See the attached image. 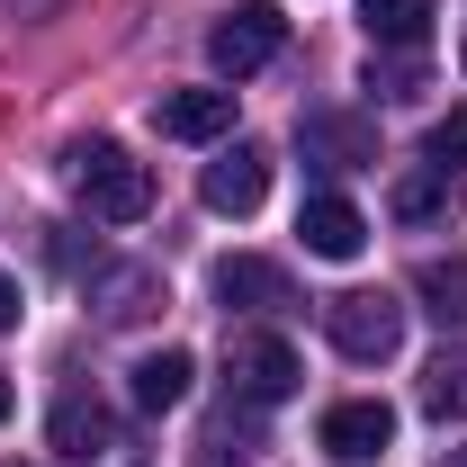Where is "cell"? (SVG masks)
Wrapping results in <instances>:
<instances>
[{
  "label": "cell",
  "mask_w": 467,
  "mask_h": 467,
  "mask_svg": "<svg viewBox=\"0 0 467 467\" xmlns=\"http://www.w3.org/2000/svg\"><path fill=\"white\" fill-rule=\"evenodd\" d=\"M63 180H72V198H81L99 225H135V216L153 207V171H144L126 144H109V135L72 144V153H63Z\"/></svg>",
  "instance_id": "cell-1"
},
{
  "label": "cell",
  "mask_w": 467,
  "mask_h": 467,
  "mask_svg": "<svg viewBox=\"0 0 467 467\" xmlns=\"http://www.w3.org/2000/svg\"><path fill=\"white\" fill-rule=\"evenodd\" d=\"M324 333H333L342 359L378 368V359H396V350H405V306H396L387 288H342L333 306H324Z\"/></svg>",
  "instance_id": "cell-2"
},
{
  "label": "cell",
  "mask_w": 467,
  "mask_h": 467,
  "mask_svg": "<svg viewBox=\"0 0 467 467\" xmlns=\"http://www.w3.org/2000/svg\"><path fill=\"white\" fill-rule=\"evenodd\" d=\"M279 46H288V18H279L270 0H243L234 18H216V27H207V63H216L225 81L270 72V63H279Z\"/></svg>",
  "instance_id": "cell-3"
},
{
  "label": "cell",
  "mask_w": 467,
  "mask_h": 467,
  "mask_svg": "<svg viewBox=\"0 0 467 467\" xmlns=\"http://www.w3.org/2000/svg\"><path fill=\"white\" fill-rule=\"evenodd\" d=\"M225 378H234V396H243V405H288L306 368H296V350L279 342V333H234Z\"/></svg>",
  "instance_id": "cell-4"
},
{
  "label": "cell",
  "mask_w": 467,
  "mask_h": 467,
  "mask_svg": "<svg viewBox=\"0 0 467 467\" xmlns=\"http://www.w3.org/2000/svg\"><path fill=\"white\" fill-rule=\"evenodd\" d=\"M387 441H396V413L378 405V396H350V405L324 413V459H333V467H368V459H387Z\"/></svg>",
  "instance_id": "cell-5"
},
{
  "label": "cell",
  "mask_w": 467,
  "mask_h": 467,
  "mask_svg": "<svg viewBox=\"0 0 467 467\" xmlns=\"http://www.w3.org/2000/svg\"><path fill=\"white\" fill-rule=\"evenodd\" d=\"M216 306H243V315H279V306H296V279L279 270V261H261V252H234V261H216Z\"/></svg>",
  "instance_id": "cell-6"
},
{
  "label": "cell",
  "mask_w": 467,
  "mask_h": 467,
  "mask_svg": "<svg viewBox=\"0 0 467 467\" xmlns=\"http://www.w3.org/2000/svg\"><path fill=\"white\" fill-rule=\"evenodd\" d=\"M198 198H207L216 216H252V207L270 198V153H261V144L216 153V162H207V180H198Z\"/></svg>",
  "instance_id": "cell-7"
},
{
  "label": "cell",
  "mask_w": 467,
  "mask_h": 467,
  "mask_svg": "<svg viewBox=\"0 0 467 467\" xmlns=\"http://www.w3.org/2000/svg\"><path fill=\"white\" fill-rule=\"evenodd\" d=\"M296 234H306L315 261H359V252H368V216H359L350 198H333V189H315V198L296 207Z\"/></svg>",
  "instance_id": "cell-8"
},
{
  "label": "cell",
  "mask_w": 467,
  "mask_h": 467,
  "mask_svg": "<svg viewBox=\"0 0 467 467\" xmlns=\"http://www.w3.org/2000/svg\"><path fill=\"white\" fill-rule=\"evenodd\" d=\"M153 126H162L171 144H216L234 126V90H162V99H153Z\"/></svg>",
  "instance_id": "cell-9"
},
{
  "label": "cell",
  "mask_w": 467,
  "mask_h": 467,
  "mask_svg": "<svg viewBox=\"0 0 467 467\" xmlns=\"http://www.w3.org/2000/svg\"><path fill=\"white\" fill-rule=\"evenodd\" d=\"M189 378H198L189 350H144V359L126 368V396H135L144 413H171V405H189Z\"/></svg>",
  "instance_id": "cell-10"
},
{
  "label": "cell",
  "mask_w": 467,
  "mask_h": 467,
  "mask_svg": "<svg viewBox=\"0 0 467 467\" xmlns=\"http://www.w3.org/2000/svg\"><path fill=\"white\" fill-rule=\"evenodd\" d=\"M55 450H63V459H99V450H117V413L99 405V396H63V405H55Z\"/></svg>",
  "instance_id": "cell-11"
},
{
  "label": "cell",
  "mask_w": 467,
  "mask_h": 467,
  "mask_svg": "<svg viewBox=\"0 0 467 467\" xmlns=\"http://www.w3.org/2000/svg\"><path fill=\"white\" fill-rule=\"evenodd\" d=\"M413 296H422V315H441V324H467V252H441V261H422V270H413Z\"/></svg>",
  "instance_id": "cell-12"
},
{
  "label": "cell",
  "mask_w": 467,
  "mask_h": 467,
  "mask_svg": "<svg viewBox=\"0 0 467 467\" xmlns=\"http://www.w3.org/2000/svg\"><path fill=\"white\" fill-rule=\"evenodd\" d=\"M431 9H441V0H359V27H368L378 46H422V36H431Z\"/></svg>",
  "instance_id": "cell-13"
},
{
  "label": "cell",
  "mask_w": 467,
  "mask_h": 467,
  "mask_svg": "<svg viewBox=\"0 0 467 467\" xmlns=\"http://www.w3.org/2000/svg\"><path fill=\"white\" fill-rule=\"evenodd\" d=\"M153 306H162V270H109L99 279V315L109 324H144Z\"/></svg>",
  "instance_id": "cell-14"
},
{
  "label": "cell",
  "mask_w": 467,
  "mask_h": 467,
  "mask_svg": "<svg viewBox=\"0 0 467 467\" xmlns=\"http://www.w3.org/2000/svg\"><path fill=\"white\" fill-rule=\"evenodd\" d=\"M422 413L431 422H467V350H441L422 368Z\"/></svg>",
  "instance_id": "cell-15"
},
{
  "label": "cell",
  "mask_w": 467,
  "mask_h": 467,
  "mask_svg": "<svg viewBox=\"0 0 467 467\" xmlns=\"http://www.w3.org/2000/svg\"><path fill=\"white\" fill-rule=\"evenodd\" d=\"M450 171H413V180H396V216L405 225H431V216H450Z\"/></svg>",
  "instance_id": "cell-16"
},
{
  "label": "cell",
  "mask_w": 467,
  "mask_h": 467,
  "mask_svg": "<svg viewBox=\"0 0 467 467\" xmlns=\"http://www.w3.org/2000/svg\"><path fill=\"white\" fill-rule=\"evenodd\" d=\"M422 153H431V171H459L467 162V109H450L431 135H422Z\"/></svg>",
  "instance_id": "cell-17"
},
{
  "label": "cell",
  "mask_w": 467,
  "mask_h": 467,
  "mask_svg": "<svg viewBox=\"0 0 467 467\" xmlns=\"http://www.w3.org/2000/svg\"><path fill=\"white\" fill-rule=\"evenodd\" d=\"M306 144H324V153H342V162H368V135L342 126V117H306Z\"/></svg>",
  "instance_id": "cell-18"
},
{
  "label": "cell",
  "mask_w": 467,
  "mask_h": 467,
  "mask_svg": "<svg viewBox=\"0 0 467 467\" xmlns=\"http://www.w3.org/2000/svg\"><path fill=\"white\" fill-rule=\"evenodd\" d=\"M413 81H422L413 63H368V90H378V99H405Z\"/></svg>",
  "instance_id": "cell-19"
},
{
  "label": "cell",
  "mask_w": 467,
  "mask_h": 467,
  "mask_svg": "<svg viewBox=\"0 0 467 467\" xmlns=\"http://www.w3.org/2000/svg\"><path fill=\"white\" fill-rule=\"evenodd\" d=\"M18 315H27V306H18V279H9V270H0V333H9V324H18Z\"/></svg>",
  "instance_id": "cell-20"
},
{
  "label": "cell",
  "mask_w": 467,
  "mask_h": 467,
  "mask_svg": "<svg viewBox=\"0 0 467 467\" xmlns=\"http://www.w3.org/2000/svg\"><path fill=\"white\" fill-rule=\"evenodd\" d=\"M0 422H9V378H0Z\"/></svg>",
  "instance_id": "cell-21"
},
{
  "label": "cell",
  "mask_w": 467,
  "mask_h": 467,
  "mask_svg": "<svg viewBox=\"0 0 467 467\" xmlns=\"http://www.w3.org/2000/svg\"><path fill=\"white\" fill-rule=\"evenodd\" d=\"M441 467H467V450H450V459H441Z\"/></svg>",
  "instance_id": "cell-22"
},
{
  "label": "cell",
  "mask_w": 467,
  "mask_h": 467,
  "mask_svg": "<svg viewBox=\"0 0 467 467\" xmlns=\"http://www.w3.org/2000/svg\"><path fill=\"white\" fill-rule=\"evenodd\" d=\"M207 467H234V459H207Z\"/></svg>",
  "instance_id": "cell-23"
},
{
  "label": "cell",
  "mask_w": 467,
  "mask_h": 467,
  "mask_svg": "<svg viewBox=\"0 0 467 467\" xmlns=\"http://www.w3.org/2000/svg\"><path fill=\"white\" fill-rule=\"evenodd\" d=\"M459 63H467V46H459Z\"/></svg>",
  "instance_id": "cell-24"
}]
</instances>
